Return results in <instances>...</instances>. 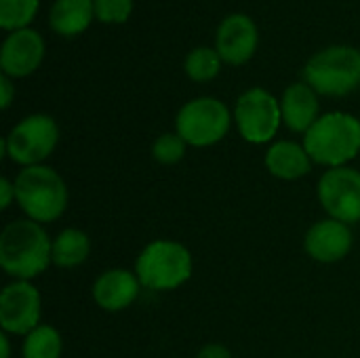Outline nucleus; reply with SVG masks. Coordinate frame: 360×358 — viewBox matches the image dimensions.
<instances>
[{
	"label": "nucleus",
	"instance_id": "nucleus-1",
	"mask_svg": "<svg viewBox=\"0 0 360 358\" xmlns=\"http://www.w3.org/2000/svg\"><path fill=\"white\" fill-rule=\"evenodd\" d=\"M51 247L53 243L38 222H11L0 234V266L8 276H15L17 281H30L42 274L53 262Z\"/></svg>",
	"mask_w": 360,
	"mask_h": 358
},
{
	"label": "nucleus",
	"instance_id": "nucleus-2",
	"mask_svg": "<svg viewBox=\"0 0 360 358\" xmlns=\"http://www.w3.org/2000/svg\"><path fill=\"white\" fill-rule=\"evenodd\" d=\"M304 148L312 162L346 167L360 152V120L346 112L323 114L304 135Z\"/></svg>",
	"mask_w": 360,
	"mask_h": 358
},
{
	"label": "nucleus",
	"instance_id": "nucleus-3",
	"mask_svg": "<svg viewBox=\"0 0 360 358\" xmlns=\"http://www.w3.org/2000/svg\"><path fill=\"white\" fill-rule=\"evenodd\" d=\"M17 203L27 219L38 224L55 222L68 207V186L63 177L44 165L25 167L15 179Z\"/></svg>",
	"mask_w": 360,
	"mask_h": 358
},
{
	"label": "nucleus",
	"instance_id": "nucleus-4",
	"mask_svg": "<svg viewBox=\"0 0 360 358\" xmlns=\"http://www.w3.org/2000/svg\"><path fill=\"white\" fill-rule=\"evenodd\" d=\"M304 78L319 95L344 97L359 89L360 51L344 44L323 49L306 63Z\"/></svg>",
	"mask_w": 360,
	"mask_h": 358
},
{
	"label": "nucleus",
	"instance_id": "nucleus-5",
	"mask_svg": "<svg viewBox=\"0 0 360 358\" xmlns=\"http://www.w3.org/2000/svg\"><path fill=\"white\" fill-rule=\"evenodd\" d=\"M141 287L152 291H171L181 287L192 274L190 251L175 241L150 243L135 264Z\"/></svg>",
	"mask_w": 360,
	"mask_h": 358
},
{
	"label": "nucleus",
	"instance_id": "nucleus-6",
	"mask_svg": "<svg viewBox=\"0 0 360 358\" xmlns=\"http://www.w3.org/2000/svg\"><path fill=\"white\" fill-rule=\"evenodd\" d=\"M59 129L57 122L46 114H32L11 129L2 139V156L25 167L40 165L57 146Z\"/></svg>",
	"mask_w": 360,
	"mask_h": 358
},
{
	"label": "nucleus",
	"instance_id": "nucleus-7",
	"mask_svg": "<svg viewBox=\"0 0 360 358\" xmlns=\"http://www.w3.org/2000/svg\"><path fill=\"white\" fill-rule=\"evenodd\" d=\"M232 116L226 103L213 97H198L188 101L177 114V133L188 146L207 148L221 141L230 129Z\"/></svg>",
	"mask_w": 360,
	"mask_h": 358
},
{
	"label": "nucleus",
	"instance_id": "nucleus-8",
	"mask_svg": "<svg viewBox=\"0 0 360 358\" xmlns=\"http://www.w3.org/2000/svg\"><path fill=\"white\" fill-rule=\"evenodd\" d=\"M234 118L240 135L249 143H266L276 135L283 122L281 101H276L266 89L253 87L238 97Z\"/></svg>",
	"mask_w": 360,
	"mask_h": 358
},
{
	"label": "nucleus",
	"instance_id": "nucleus-9",
	"mask_svg": "<svg viewBox=\"0 0 360 358\" xmlns=\"http://www.w3.org/2000/svg\"><path fill=\"white\" fill-rule=\"evenodd\" d=\"M319 200L333 219L344 224L360 222V171L352 167L325 171L319 181Z\"/></svg>",
	"mask_w": 360,
	"mask_h": 358
},
{
	"label": "nucleus",
	"instance_id": "nucleus-10",
	"mask_svg": "<svg viewBox=\"0 0 360 358\" xmlns=\"http://www.w3.org/2000/svg\"><path fill=\"white\" fill-rule=\"evenodd\" d=\"M42 312L40 293L27 281L11 283L0 293V327L4 333L27 335L38 327Z\"/></svg>",
	"mask_w": 360,
	"mask_h": 358
},
{
	"label": "nucleus",
	"instance_id": "nucleus-11",
	"mask_svg": "<svg viewBox=\"0 0 360 358\" xmlns=\"http://www.w3.org/2000/svg\"><path fill=\"white\" fill-rule=\"evenodd\" d=\"M257 25L249 15L236 13L221 21L215 34V49L230 65L247 63L257 51Z\"/></svg>",
	"mask_w": 360,
	"mask_h": 358
},
{
	"label": "nucleus",
	"instance_id": "nucleus-12",
	"mask_svg": "<svg viewBox=\"0 0 360 358\" xmlns=\"http://www.w3.org/2000/svg\"><path fill=\"white\" fill-rule=\"evenodd\" d=\"M42 57H44L42 36L32 27H23L6 36L0 51V68L2 74L11 78H23L30 76L40 65Z\"/></svg>",
	"mask_w": 360,
	"mask_h": 358
},
{
	"label": "nucleus",
	"instance_id": "nucleus-13",
	"mask_svg": "<svg viewBox=\"0 0 360 358\" xmlns=\"http://www.w3.org/2000/svg\"><path fill=\"white\" fill-rule=\"evenodd\" d=\"M352 232L348 224L333 217L316 222L306 234V251L312 260L333 264L344 260L352 249Z\"/></svg>",
	"mask_w": 360,
	"mask_h": 358
},
{
	"label": "nucleus",
	"instance_id": "nucleus-14",
	"mask_svg": "<svg viewBox=\"0 0 360 358\" xmlns=\"http://www.w3.org/2000/svg\"><path fill=\"white\" fill-rule=\"evenodd\" d=\"M139 289H141V283L137 274L122 270V268H114V270L103 272L95 281L93 300L101 310L120 312L137 300Z\"/></svg>",
	"mask_w": 360,
	"mask_h": 358
},
{
	"label": "nucleus",
	"instance_id": "nucleus-15",
	"mask_svg": "<svg viewBox=\"0 0 360 358\" xmlns=\"http://www.w3.org/2000/svg\"><path fill=\"white\" fill-rule=\"evenodd\" d=\"M283 122L295 133H308L319 116V93L308 82L291 84L281 99Z\"/></svg>",
	"mask_w": 360,
	"mask_h": 358
},
{
	"label": "nucleus",
	"instance_id": "nucleus-16",
	"mask_svg": "<svg viewBox=\"0 0 360 358\" xmlns=\"http://www.w3.org/2000/svg\"><path fill=\"white\" fill-rule=\"evenodd\" d=\"M266 167L278 179H300L310 173L312 158L304 146L295 141H276L266 152Z\"/></svg>",
	"mask_w": 360,
	"mask_h": 358
},
{
	"label": "nucleus",
	"instance_id": "nucleus-17",
	"mask_svg": "<svg viewBox=\"0 0 360 358\" xmlns=\"http://www.w3.org/2000/svg\"><path fill=\"white\" fill-rule=\"evenodd\" d=\"M95 17L93 0H55L49 13V23L59 36L82 34Z\"/></svg>",
	"mask_w": 360,
	"mask_h": 358
},
{
	"label": "nucleus",
	"instance_id": "nucleus-18",
	"mask_svg": "<svg viewBox=\"0 0 360 358\" xmlns=\"http://www.w3.org/2000/svg\"><path fill=\"white\" fill-rule=\"evenodd\" d=\"M89 253H91L89 236L76 228H68L59 232L51 247V260L59 268H76L89 257Z\"/></svg>",
	"mask_w": 360,
	"mask_h": 358
},
{
	"label": "nucleus",
	"instance_id": "nucleus-19",
	"mask_svg": "<svg viewBox=\"0 0 360 358\" xmlns=\"http://www.w3.org/2000/svg\"><path fill=\"white\" fill-rule=\"evenodd\" d=\"M61 350V335L49 325H38L32 333L25 335L23 342V358H59Z\"/></svg>",
	"mask_w": 360,
	"mask_h": 358
},
{
	"label": "nucleus",
	"instance_id": "nucleus-20",
	"mask_svg": "<svg viewBox=\"0 0 360 358\" xmlns=\"http://www.w3.org/2000/svg\"><path fill=\"white\" fill-rule=\"evenodd\" d=\"M221 57L217 53V49H209V46H198L194 49L188 57H186V74L194 80V82H209L213 80L219 70H221Z\"/></svg>",
	"mask_w": 360,
	"mask_h": 358
},
{
	"label": "nucleus",
	"instance_id": "nucleus-21",
	"mask_svg": "<svg viewBox=\"0 0 360 358\" xmlns=\"http://www.w3.org/2000/svg\"><path fill=\"white\" fill-rule=\"evenodd\" d=\"M40 0H0V25L8 32H17L30 25L38 13Z\"/></svg>",
	"mask_w": 360,
	"mask_h": 358
},
{
	"label": "nucleus",
	"instance_id": "nucleus-22",
	"mask_svg": "<svg viewBox=\"0 0 360 358\" xmlns=\"http://www.w3.org/2000/svg\"><path fill=\"white\" fill-rule=\"evenodd\" d=\"M186 141L179 133H165L152 146V156L160 165H175L186 156Z\"/></svg>",
	"mask_w": 360,
	"mask_h": 358
},
{
	"label": "nucleus",
	"instance_id": "nucleus-23",
	"mask_svg": "<svg viewBox=\"0 0 360 358\" xmlns=\"http://www.w3.org/2000/svg\"><path fill=\"white\" fill-rule=\"evenodd\" d=\"M95 17L103 23H124L131 17L133 0H93Z\"/></svg>",
	"mask_w": 360,
	"mask_h": 358
},
{
	"label": "nucleus",
	"instance_id": "nucleus-24",
	"mask_svg": "<svg viewBox=\"0 0 360 358\" xmlns=\"http://www.w3.org/2000/svg\"><path fill=\"white\" fill-rule=\"evenodd\" d=\"M13 198H17L15 192V181L8 179H0V209H8Z\"/></svg>",
	"mask_w": 360,
	"mask_h": 358
},
{
	"label": "nucleus",
	"instance_id": "nucleus-25",
	"mask_svg": "<svg viewBox=\"0 0 360 358\" xmlns=\"http://www.w3.org/2000/svg\"><path fill=\"white\" fill-rule=\"evenodd\" d=\"M196 358H232V354H230V350H228L226 346H221V344H209V346H205V348L198 352V357Z\"/></svg>",
	"mask_w": 360,
	"mask_h": 358
},
{
	"label": "nucleus",
	"instance_id": "nucleus-26",
	"mask_svg": "<svg viewBox=\"0 0 360 358\" xmlns=\"http://www.w3.org/2000/svg\"><path fill=\"white\" fill-rule=\"evenodd\" d=\"M0 91H2V108L6 110L8 106H11V101H13V95H15V87H13V82H11V76H6V74H2L0 76Z\"/></svg>",
	"mask_w": 360,
	"mask_h": 358
},
{
	"label": "nucleus",
	"instance_id": "nucleus-27",
	"mask_svg": "<svg viewBox=\"0 0 360 358\" xmlns=\"http://www.w3.org/2000/svg\"><path fill=\"white\" fill-rule=\"evenodd\" d=\"M0 358H11V346H8V335H0Z\"/></svg>",
	"mask_w": 360,
	"mask_h": 358
}]
</instances>
